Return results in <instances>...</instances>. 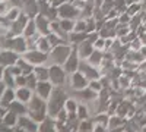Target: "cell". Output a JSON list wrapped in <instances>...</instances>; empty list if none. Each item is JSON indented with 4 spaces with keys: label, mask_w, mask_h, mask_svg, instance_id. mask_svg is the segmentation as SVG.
Segmentation results:
<instances>
[{
    "label": "cell",
    "mask_w": 146,
    "mask_h": 132,
    "mask_svg": "<svg viewBox=\"0 0 146 132\" xmlns=\"http://www.w3.org/2000/svg\"><path fill=\"white\" fill-rule=\"evenodd\" d=\"M36 32V25H35V21H34V18H31L29 21H28V23H27V27H25V29H23V37H32V35H35Z\"/></svg>",
    "instance_id": "30"
},
{
    "label": "cell",
    "mask_w": 146,
    "mask_h": 132,
    "mask_svg": "<svg viewBox=\"0 0 146 132\" xmlns=\"http://www.w3.org/2000/svg\"><path fill=\"white\" fill-rule=\"evenodd\" d=\"M54 90V85L50 82V81H38V84H36V88H35V94L40 95L41 98L44 100H48L50 98V95Z\"/></svg>",
    "instance_id": "13"
},
{
    "label": "cell",
    "mask_w": 146,
    "mask_h": 132,
    "mask_svg": "<svg viewBox=\"0 0 146 132\" xmlns=\"http://www.w3.org/2000/svg\"><path fill=\"white\" fill-rule=\"evenodd\" d=\"M38 122H35L28 115H22L18 119V125L15 131H38Z\"/></svg>",
    "instance_id": "11"
},
{
    "label": "cell",
    "mask_w": 146,
    "mask_h": 132,
    "mask_svg": "<svg viewBox=\"0 0 146 132\" xmlns=\"http://www.w3.org/2000/svg\"><path fill=\"white\" fill-rule=\"evenodd\" d=\"M86 28H88L86 19L78 18L76 22H75V29H73V31H76V32H86Z\"/></svg>",
    "instance_id": "36"
},
{
    "label": "cell",
    "mask_w": 146,
    "mask_h": 132,
    "mask_svg": "<svg viewBox=\"0 0 146 132\" xmlns=\"http://www.w3.org/2000/svg\"><path fill=\"white\" fill-rule=\"evenodd\" d=\"M28 116L32 117L35 122H42L45 116H47V100L41 98L40 95H36L34 92V95L31 97V100L28 101Z\"/></svg>",
    "instance_id": "2"
},
{
    "label": "cell",
    "mask_w": 146,
    "mask_h": 132,
    "mask_svg": "<svg viewBox=\"0 0 146 132\" xmlns=\"http://www.w3.org/2000/svg\"><path fill=\"white\" fill-rule=\"evenodd\" d=\"M3 81L6 82V85L9 88H15V75L6 68L5 69V75H3Z\"/></svg>",
    "instance_id": "33"
},
{
    "label": "cell",
    "mask_w": 146,
    "mask_h": 132,
    "mask_svg": "<svg viewBox=\"0 0 146 132\" xmlns=\"http://www.w3.org/2000/svg\"><path fill=\"white\" fill-rule=\"evenodd\" d=\"M72 49H73L72 44H58V46L53 47L51 52L48 53L47 66H50V65H62L63 66L72 53Z\"/></svg>",
    "instance_id": "3"
},
{
    "label": "cell",
    "mask_w": 146,
    "mask_h": 132,
    "mask_svg": "<svg viewBox=\"0 0 146 132\" xmlns=\"http://www.w3.org/2000/svg\"><path fill=\"white\" fill-rule=\"evenodd\" d=\"M76 49H78V53H79L80 59H88V57L94 53L95 47H94V43H91V41L86 38V40H83L82 43H79V44L76 46Z\"/></svg>",
    "instance_id": "16"
},
{
    "label": "cell",
    "mask_w": 146,
    "mask_h": 132,
    "mask_svg": "<svg viewBox=\"0 0 146 132\" xmlns=\"http://www.w3.org/2000/svg\"><path fill=\"white\" fill-rule=\"evenodd\" d=\"M18 119H19V116H18L15 112L7 110L6 115L2 117V123H3V126H5L6 129H13V131H15V128H16V125H18Z\"/></svg>",
    "instance_id": "17"
},
{
    "label": "cell",
    "mask_w": 146,
    "mask_h": 132,
    "mask_svg": "<svg viewBox=\"0 0 146 132\" xmlns=\"http://www.w3.org/2000/svg\"><path fill=\"white\" fill-rule=\"evenodd\" d=\"M36 84H38V79H36V76H35L34 72H32V74H29V75H27V87H28V88H31L32 91H35Z\"/></svg>",
    "instance_id": "37"
},
{
    "label": "cell",
    "mask_w": 146,
    "mask_h": 132,
    "mask_svg": "<svg viewBox=\"0 0 146 132\" xmlns=\"http://www.w3.org/2000/svg\"><path fill=\"white\" fill-rule=\"evenodd\" d=\"M139 52H140V53H142V56L146 59V44H143V46L140 47V50H139Z\"/></svg>",
    "instance_id": "49"
},
{
    "label": "cell",
    "mask_w": 146,
    "mask_h": 132,
    "mask_svg": "<svg viewBox=\"0 0 146 132\" xmlns=\"http://www.w3.org/2000/svg\"><path fill=\"white\" fill-rule=\"evenodd\" d=\"M130 19H131V16L127 13V12H123V13L118 15V22H121V23H129Z\"/></svg>",
    "instance_id": "44"
},
{
    "label": "cell",
    "mask_w": 146,
    "mask_h": 132,
    "mask_svg": "<svg viewBox=\"0 0 146 132\" xmlns=\"http://www.w3.org/2000/svg\"><path fill=\"white\" fill-rule=\"evenodd\" d=\"M76 115H78V117L80 119V121L91 117V110H89L88 103H79V104H78V112H76Z\"/></svg>",
    "instance_id": "28"
},
{
    "label": "cell",
    "mask_w": 146,
    "mask_h": 132,
    "mask_svg": "<svg viewBox=\"0 0 146 132\" xmlns=\"http://www.w3.org/2000/svg\"><path fill=\"white\" fill-rule=\"evenodd\" d=\"M36 49L41 50V52H44V53H50V52H51L53 47H51L50 41H48L47 35H40V38L36 40Z\"/></svg>",
    "instance_id": "24"
},
{
    "label": "cell",
    "mask_w": 146,
    "mask_h": 132,
    "mask_svg": "<svg viewBox=\"0 0 146 132\" xmlns=\"http://www.w3.org/2000/svg\"><path fill=\"white\" fill-rule=\"evenodd\" d=\"M89 85V79L85 76L82 72L76 70L73 74H69V79H67V88L69 91H78V90H83Z\"/></svg>",
    "instance_id": "5"
},
{
    "label": "cell",
    "mask_w": 146,
    "mask_h": 132,
    "mask_svg": "<svg viewBox=\"0 0 146 132\" xmlns=\"http://www.w3.org/2000/svg\"><path fill=\"white\" fill-rule=\"evenodd\" d=\"M69 95H70V91L67 87H54L50 98L47 100V115L56 119L57 113L64 107Z\"/></svg>",
    "instance_id": "1"
},
{
    "label": "cell",
    "mask_w": 146,
    "mask_h": 132,
    "mask_svg": "<svg viewBox=\"0 0 146 132\" xmlns=\"http://www.w3.org/2000/svg\"><path fill=\"white\" fill-rule=\"evenodd\" d=\"M7 109H9V110H12V112H15L18 116L28 115V106H27L25 103L19 101V100H13V101H12V103L9 104Z\"/></svg>",
    "instance_id": "19"
},
{
    "label": "cell",
    "mask_w": 146,
    "mask_h": 132,
    "mask_svg": "<svg viewBox=\"0 0 146 132\" xmlns=\"http://www.w3.org/2000/svg\"><path fill=\"white\" fill-rule=\"evenodd\" d=\"M7 49L16 52L18 54H23L28 50V44H27V37L23 35H16V37H12L7 40Z\"/></svg>",
    "instance_id": "8"
},
{
    "label": "cell",
    "mask_w": 146,
    "mask_h": 132,
    "mask_svg": "<svg viewBox=\"0 0 146 132\" xmlns=\"http://www.w3.org/2000/svg\"><path fill=\"white\" fill-rule=\"evenodd\" d=\"M16 65L22 69V74H23V75H29V74H32V72H34V68H35V66L31 65L23 56H19V59L16 60Z\"/></svg>",
    "instance_id": "23"
},
{
    "label": "cell",
    "mask_w": 146,
    "mask_h": 132,
    "mask_svg": "<svg viewBox=\"0 0 146 132\" xmlns=\"http://www.w3.org/2000/svg\"><path fill=\"white\" fill-rule=\"evenodd\" d=\"M130 100L129 98H123L120 103H118V106H117V115L118 116H121V117H127V112H129V107H130Z\"/></svg>",
    "instance_id": "29"
},
{
    "label": "cell",
    "mask_w": 146,
    "mask_h": 132,
    "mask_svg": "<svg viewBox=\"0 0 146 132\" xmlns=\"http://www.w3.org/2000/svg\"><path fill=\"white\" fill-rule=\"evenodd\" d=\"M88 87H89L91 90H94L95 92H100V91L104 88L100 79H92V81H89V85H88Z\"/></svg>",
    "instance_id": "39"
},
{
    "label": "cell",
    "mask_w": 146,
    "mask_h": 132,
    "mask_svg": "<svg viewBox=\"0 0 146 132\" xmlns=\"http://www.w3.org/2000/svg\"><path fill=\"white\" fill-rule=\"evenodd\" d=\"M102 59H104V52L95 49L94 53L88 57V62H89L91 65H94L95 68H100V65H101V62H102Z\"/></svg>",
    "instance_id": "27"
},
{
    "label": "cell",
    "mask_w": 146,
    "mask_h": 132,
    "mask_svg": "<svg viewBox=\"0 0 146 132\" xmlns=\"http://www.w3.org/2000/svg\"><path fill=\"white\" fill-rule=\"evenodd\" d=\"M19 56H21V54H18L16 52L10 50V49H3V50H0V65H3L5 68L15 65L16 60L19 59Z\"/></svg>",
    "instance_id": "12"
},
{
    "label": "cell",
    "mask_w": 146,
    "mask_h": 132,
    "mask_svg": "<svg viewBox=\"0 0 146 132\" xmlns=\"http://www.w3.org/2000/svg\"><path fill=\"white\" fill-rule=\"evenodd\" d=\"M7 69L12 72V74H13L15 76H18V75H22V69L15 63V65H12V66H7Z\"/></svg>",
    "instance_id": "45"
},
{
    "label": "cell",
    "mask_w": 146,
    "mask_h": 132,
    "mask_svg": "<svg viewBox=\"0 0 146 132\" xmlns=\"http://www.w3.org/2000/svg\"><path fill=\"white\" fill-rule=\"evenodd\" d=\"M79 63H80V56H79V53H78L76 46H73L72 53H70V56L67 57V60L64 62L63 68H64V70L67 72V74H73V72H76V70L79 69Z\"/></svg>",
    "instance_id": "10"
},
{
    "label": "cell",
    "mask_w": 146,
    "mask_h": 132,
    "mask_svg": "<svg viewBox=\"0 0 146 132\" xmlns=\"http://www.w3.org/2000/svg\"><path fill=\"white\" fill-rule=\"evenodd\" d=\"M56 126H57V121L51 116H45V119L42 122H40L38 125V131H56Z\"/></svg>",
    "instance_id": "21"
},
{
    "label": "cell",
    "mask_w": 146,
    "mask_h": 132,
    "mask_svg": "<svg viewBox=\"0 0 146 132\" xmlns=\"http://www.w3.org/2000/svg\"><path fill=\"white\" fill-rule=\"evenodd\" d=\"M34 74L38 81H48L50 78V69L47 65H41V66H35L34 68Z\"/></svg>",
    "instance_id": "22"
},
{
    "label": "cell",
    "mask_w": 146,
    "mask_h": 132,
    "mask_svg": "<svg viewBox=\"0 0 146 132\" xmlns=\"http://www.w3.org/2000/svg\"><path fill=\"white\" fill-rule=\"evenodd\" d=\"M16 100V94H15V88H9L5 91V94L0 97V106H3V107H9V104Z\"/></svg>",
    "instance_id": "20"
},
{
    "label": "cell",
    "mask_w": 146,
    "mask_h": 132,
    "mask_svg": "<svg viewBox=\"0 0 146 132\" xmlns=\"http://www.w3.org/2000/svg\"><path fill=\"white\" fill-rule=\"evenodd\" d=\"M50 81L54 87H66L67 85V79H69V74L64 70V68L62 65H50Z\"/></svg>",
    "instance_id": "4"
},
{
    "label": "cell",
    "mask_w": 146,
    "mask_h": 132,
    "mask_svg": "<svg viewBox=\"0 0 146 132\" xmlns=\"http://www.w3.org/2000/svg\"><path fill=\"white\" fill-rule=\"evenodd\" d=\"M143 10H146V5H145V6H143Z\"/></svg>",
    "instance_id": "51"
},
{
    "label": "cell",
    "mask_w": 146,
    "mask_h": 132,
    "mask_svg": "<svg viewBox=\"0 0 146 132\" xmlns=\"http://www.w3.org/2000/svg\"><path fill=\"white\" fill-rule=\"evenodd\" d=\"M118 82H120V88H121V91L129 90V88L131 87V78L127 76L126 74H123V75L118 78Z\"/></svg>",
    "instance_id": "34"
},
{
    "label": "cell",
    "mask_w": 146,
    "mask_h": 132,
    "mask_svg": "<svg viewBox=\"0 0 146 132\" xmlns=\"http://www.w3.org/2000/svg\"><path fill=\"white\" fill-rule=\"evenodd\" d=\"M79 72H82V74L86 76L89 81L92 79H100L101 78V74H100V69L95 68L94 65H91L88 62V59H80V63H79Z\"/></svg>",
    "instance_id": "7"
},
{
    "label": "cell",
    "mask_w": 146,
    "mask_h": 132,
    "mask_svg": "<svg viewBox=\"0 0 146 132\" xmlns=\"http://www.w3.org/2000/svg\"><path fill=\"white\" fill-rule=\"evenodd\" d=\"M94 129V123H92V119L88 117V119H83L79 123V131H92Z\"/></svg>",
    "instance_id": "38"
},
{
    "label": "cell",
    "mask_w": 146,
    "mask_h": 132,
    "mask_svg": "<svg viewBox=\"0 0 146 132\" xmlns=\"http://www.w3.org/2000/svg\"><path fill=\"white\" fill-rule=\"evenodd\" d=\"M94 47H95V49L96 50H105V38L104 37H100L98 40H96L95 43H94Z\"/></svg>",
    "instance_id": "43"
},
{
    "label": "cell",
    "mask_w": 146,
    "mask_h": 132,
    "mask_svg": "<svg viewBox=\"0 0 146 132\" xmlns=\"http://www.w3.org/2000/svg\"><path fill=\"white\" fill-rule=\"evenodd\" d=\"M5 69H6V68H5L3 65H0V81L3 79V75H5Z\"/></svg>",
    "instance_id": "50"
},
{
    "label": "cell",
    "mask_w": 146,
    "mask_h": 132,
    "mask_svg": "<svg viewBox=\"0 0 146 132\" xmlns=\"http://www.w3.org/2000/svg\"><path fill=\"white\" fill-rule=\"evenodd\" d=\"M88 38V32H76L73 31L69 34V44L72 46H78L79 43H82L83 40Z\"/></svg>",
    "instance_id": "25"
},
{
    "label": "cell",
    "mask_w": 146,
    "mask_h": 132,
    "mask_svg": "<svg viewBox=\"0 0 146 132\" xmlns=\"http://www.w3.org/2000/svg\"><path fill=\"white\" fill-rule=\"evenodd\" d=\"M75 22L76 19H67V18H63L60 19V25H62V28L66 31V32H73V29H75Z\"/></svg>",
    "instance_id": "31"
},
{
    "label": "cell",
    "mask_w": 146,
    "mask_h": 132,
    "mask_svg": "<svg viewBox=\"0 0 146 132\" xmlns=\"http://www.w3.org/2000/svg\"><path fill=\"white\" fill-rule=\"evenodd\" d=\"M15 94H16V100L28 104V101L34 95V91L28 87H19V88H15Z\"/></svg>",
    "instance_id": "18"
},
{
    "label": "cell",
    "mask_w": 146,
    "mask_h": 132,
    "mask_svg": "<svg viewBox=\"0 0 146 132\" xmlns=\"http://www.w3.org/2000/svg\"><path fill=\"white\" fill-rule=\"evenodd\" d=\"M0 50H2V49H0Z\"/></svg>",
    "instance_id": "53"
},
{
    "label": "cell",
    "mask_w": 146,
    "mask_h": 132,
    "mask_svg": "<svg viewBox=\"0 0 146 132\" xmlns=\"http://www.w3.org/2000/svg\"><path fill=\"white\" fill-rule=\"evenodd\" d=\"M85 2H89V0H85Z\"/></svg>",
    "instance_id": "52"
},
{
    "label": "cell",
    "mask_w": 146,
    "mask_h": 132,
    "mask_svg": "<svg viewBox=\"0 0 146 132\" xmlns=\"http://www.w3.org/2000/svg\"><path fill=\"white\" fill-rule=\"evenodd\" d=\"M34 21H35V25H36V31H38L41 35H48L50 34V19H48L45 15H42V13H38L35 18H34Z\"/></svg>",
    "instance_id": "14"
},
{
    "label": "cell",
    "mask_w": 146,
    "mask_h": 132,
    "mask_svg": "<svg viewBox=\"0 0 146 132\" xmlns=\"http://www.w3.org/2000/svg\"><path fill=\"white\" fill-rule=\"evenodd\" d=\"M22 13V7L21 6H15V5H12L7 10V13L5 15V18L9 21V22H13L19 18V15Z\"/></svg>",
    "instance_id": "26"
},
{
    "label": "cell",
    "mask_w": 146,
    "mask_h": 132,
    "mask_svg": "<svg viewBox=\"0 0 146 132\" xmlns=\"http://www.w3.org/2000/svg\"><path fill=\"white\" fill-rule=\"evenodd\" d=\"M113 41H114V38H105V50H110V49H111Z\"/></svg>",
    "instance_id": "47"
},
{
    "label": "cell",
    "mask_w": 146,
    "mask_h": 132,
    "mask_svg": "<svg viewBox=\"0 0 146 132\" xmlns=\"http://www.w3.org/2000/svg\"><path fill=\"white\" fill-rule=\"evenodd\" d=\"M12 6V3L9 2H5V0H0V16H5L6 13H7V10H9V7Z\"/></svg>",
    "instance_id": "41"
},
{
    "label": "cell",
    "mask_w": 146,
    "mask_h": 132,
    "mask_svg": "<svg viewBox=\"0 0 146 132\" xmlns=\"http://www.w3.org/2000/svg\"><path fill=\"white\" fill-rule=\"evenodd\" d=\"M19 87H27V75H18L15 76V88H19Z\"/></svg>",
    "instance_id": "40"
},
{
    "label": "cell",
    "mask_w": 146,
    "mask_h": 132,
    "mask_svg": "<svg viewBox=\"0 0 146 132\" xmlns=\"http://www.w3.org/2000/svg\"><path fill=\"white\" fill-rule=\"evenodd\" d=\"M22 56L25 57L31 65H34V66L47 65V60H48V53H44V52H41L38 49H35V50H27Z\"/></svg>",
    "instance_id": "6"
},
{
    "label": "cell",
    "mask_w": 146,
    "mask_h": 132,
    "mask_svg": "<svg viewBox=\"0 0 146 132\" xmlns=\"http://www.w3.org/2000/svg\"><path fill=\"white\" fill-rule=\"evenodd\" d=\"M126 121H127L126 117H121V116H118L117 113H115V115H110L107 131H126V129H124Z\"/></svg>",
    "instance_id": "15"
},
{
    "label": "cell",
    "mask_w": 146,
    "mask_h": 132,
    "mask_svg": "<svg viewBox=\"0 0 146 132\" xmlns=\"http://www.w3.org/2000/svg\"><path fill=\"white\" fill-rule=\"evenodd\" d=\"M130 25L129 23H121L118 22V25L115 27V32H117V37H124V35H127L130 32Z\"/></svg>",
    "instance_id": "32"
},
{
    "label": "cell",
    "mask_w": 146,
    "mask_h": 132,
    "mask_svg": "<svg viewBox=\"0 0 146 132\" xmlns=\"http://www.w3.org/2000/svg\"><path fill=\"white\" fill-rule=\"evenodd\" d=\"M142 46H143L142 38H140V37H136L135 40L130 43V49H131V50H140V47H142Z\"/></svg>",
    "instance_id": "42"
},
{
    "label": "cell",
    "mask_w": 146,
    "mask_h": 132,
    "mask_svg": "<svg viewBox=\"0 0 146 132\" xmlns=\"http://www.w3.org/2000/svg\"><path fill=\"white\" fill-rule=\"evenodd\" d=\"M80 16V10L78 7L73 6L72 2H66L63 5L58 6V18L63 19V18H67V19H78Z\"/></svg>",
    "instance_id": "9"
},
{
    "label": "cell",
    "mask_w": 146,
    "mask_h": 132,
    "mask_svg": "<svg viewBox=\"0 0 146 132\" xmlns=\"http://www.w3.org/2000/svg\"><path fill=\"white\" fill-rule=\"evenodd\" d=\"M137 70H139V72H146V59H145V60H142V62L139 63Z\"/></svg>",
    "instance_id": "48"
},
{
    "label": "cell",
    "mask_w": 146,
    "mask_h": 132,
    "mask_svg": "<svg viewBox=\"0 0 146 132\" xmlns=\"http://www.w3.org/2000/svg\"><path fill=\"white\" fill-rule=\"evenodd\" d=\"M140 23H142V12H140V13H137V15H133V16H131V19H130V22H129L130 29H131V31H136V29L139 28Z\"/></svg>",
    "instance_id": "35"
},
{
    "label": "cell",
    "mask_w": 146,
    "mask_h": 132,
    "mask_svg": "<svg viewBox=\"0 0 146 132\" xmlns=\"http://www.w3.org/2000/svg\"><path fill=\"white\" fill-rule=\"evenodd\" d=\"M6 90H7V85H6V82L2 79V81H0V97H2V95L5 94Z\"/></svg>",
    "instance_id": "46"
}]
</instances>
